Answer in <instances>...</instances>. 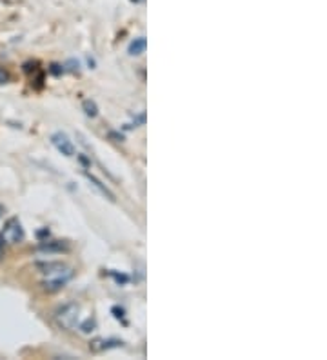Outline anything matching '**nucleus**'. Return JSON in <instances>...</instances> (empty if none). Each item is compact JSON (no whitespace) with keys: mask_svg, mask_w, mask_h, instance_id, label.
Listing matches in <instances>:
<instances>
[{"mask_svg":"<svg viewBox=\"0 0 327 360\" xmlns=\"http://www.w3.org/2000/svg\"><path fill=\"white\" fill-rule=\"evenodd\" d=\"M78 319H80V306L78 304H66L64 307H60L55 315L56 324L60 325L66 331H71L78 325Z\"/></svg>","mask_w":327,"mask_h":360,"instance_id":"f257e3e1","label":"nucleus"},{"mask_svg":"<svg viewBox=\"0 0 327 360\" xmlns=\"http://www.w3.org/2000/svg\"><path fill=\"white\" fill-rule=\"evenodd\" d=\"M2 240L7 244H18L24 240V236H26V233H24V228H22V224L18 218H9L7 220V224L4 226V231H2Z\"/></svg>","mask_w":327,"mask_h":360,"instance_id":"f03ea898","label":"nucleus"},{"mask_svg":"<svg viewBox=\"0 0 327 360\" xmlns=\"http://www.w3.org/2000/svg\"><path fill=\"white\" fill-rule=\"evenodd\" d=\"M51 144L56 147V151H60L64 157H75V145L69 140V137L62 131H56L51 135Z\"/></svg>","mask_w":327,"mask_h":360,"instance_id":"7ed1b4c3","label":"nucleus"},{"mask_svg":"<svg viewBox=\"0 0 327 360\" xmlns=\"http://www.w3.org/2000/svg\"><path fill=\"white\" fill-rule=\"evenodd\" d=\"M36 270L40 271L42 275H48L49 277H56V275H62L66 271H69L71 268H68L64 262H58V260H51V262H36Z\"/></svg>","mask_w":327,"mask_h":360,"instance_id":"20e7f679","label":"nucleus"},{"mask_svg":"<svg viewBox=\"0 0 327 360\" xmlns=\"http://www.w3.org/2000/svg\"><path fill=\"white\" fill-rule=\"evenodd\" d=\"M71 278H73V270L66 271L62 275H56V277H49L48 280L42 282V288L46 291H58V289H62Z\"/></svg>","mask_w":327,"mask_h":360,"instance_id":"39448f33","label":"nucleus"},{"mask_svg":"<svg viewBox=\"0 0 327 360\" xmlns=\"http://www.w3.org/2000/svg\"><path fill=\"white\" fill-rule=\"evenodd\" d=\"M84 175H86V179L89 180V186L95 187V189H97V191H98L100 195H102V197H105L107 200H111V202L117 200V198H115V193H113L111 189H109V187L105 186V184H102V182H100V180H98L97 177H95V175L87 173V171H84Z\"/></svg>","mask_w":327,"mask_h":360,"instance_id":"423d86ee","label":"nucleus"},{"mask_svg":"<svg viewBox=\"0 0 327 360\" xmlns=\"http://www.w3.org/2000/svg\"><path fill=\"white\" fill-rule=\"evenodd\" d=\"M124 346V342L122 340H117V339H95L93 342H91V351H95V353H100V351H105V349H109V347H120Z\"/></svg>","mask_w":327,"mask_h":360,"instance_id":"0eeeda50","label":"nucleus"},{"mask_svg":"<svg viewBox=\"0 0 327 360\" xmlns=\"http://www.w3.org/2000/svg\"><path fill=\"white\" fill-rule=\"evenodd\" d=\"M146 36H138V38H135V40H131V44H129V48H127V53L131 56H138L142 55L144 51H146Z\"/></svg>","mask_w":327,"mask_h":360,"instance_id":"6e6552de","label":"nucleus"},{"mask_svg":"<svg viewBox=\"0 0 327 360\" xmlns=\"http://www.w3.org/2000/svg\"><path fill=\"white\" fill-rule=\"evenodd\" d=\"M38 250L40 251H62V250H68V244L62 242V240H51V242H42L40 246H38Z\"/></svg>","mask_w":327,"mask_h":360,"instance_id":"1a4fd4ad","label":"nucleus"},{"mask_svg":"<svg viewBox=\"0 0 327 360\" xmlns=\"http://www.w3.org/2000/svg\"><path fill=\"white\" fill-rule=\"evenodd\" d=\"M82 109L89 118H95L98 115V106H97V102H93V100H84Z\"/></svg>","mask_w":327,"mask_h":360,"instance_id":"9d476101","label":"nucleus"},{"mask_svg":"<svg viewBox=\"0 0 327 360\" xmlns=\"http://www.w3.org/2000/svg\"><path fill=\"white\" fill-rule=\"evenodd\" d=\"M95 327H97V322H95V319H87L86 322H82V324H80V331H82V333H91V331H95Z\"/></svg>","mask_w":327,"mask_h":360,"instance_id":"9b49d317","label":"nucleus"},{"mask_svg":"<svg viewBox=\"0 0 327 360\" xmlns=\"http://www.w3.org/2000/svg\"><path fill=\"white\" fill-rule=\"evenodd\" d=\"M78 66H80V64H78L77 60H68L62 68H64V71H71V73H75V71H78Z\"/></svg>","mask_w":327,"mask_h":360,"instance_id":"f8f14e48","label":"nucleus"},{"mask_svg":"<svg viewBox=\"0 0 327 360\" xmlns=\"http://www.w3.org/2000/svg\"><path fill=\"white\" fill-rule=\"evenodd\" d=\"M111 277L119 282V284H125V282H129V277L127 275H122V273H117V271H111Z\"/></svg>","mask_w":327,"mask_h":360,"instance_id":"ddd939ff","label":"nucleus"},{"mask_svg":"<svg viewBox=\"0 0 327 360\" xmlns=\"http://www.w3.org/2000/svg\"><path fill=\"white\" fill-rule=\"evenodd\" d=\"M107 137H109L113 142H122V140H124V135L120 131H107Z\"/></svg>","mask_w":327,"mask_h":360,"instance_id":"4468645a","label":"nucleus"},{"mask_svg":"<svg viewBox=\"0 0 327 360\" xmlns=\"http://www.w3.org/2000/svg\"><path fill=\"white\" fill-rule=\"evenodd\" d=\"M113 313H115V319H124V307H119V306H115V307H113Z\"/></svg>","mask_w":327,"mask_h":360,"instance_id":"2eb2a0df","label":"nucleus"},{"mask_svg":"<svg viewBox=\"0 0 327 360\" xmlns=\"http://www.w3.org/2000/svg\"><path fill=\"white\" fill-rule=\"evenodd\" d=\"M49 71H51L53 75H60V73H64V68L62 66H58V64H53V66L49 68Z\"/></svg>","mask_w":327,"mask_h":360,"instance_id":"dca6fc26","label":"nucleus"},{"mask_svg":"<svg viewBox=\"0 0 327 360\" xmlns=\"http://www.w3.org/2000/svg\"><path fill=\"white\" fill-rule=\"evenodd\" d=\"M7 80H9V75H7V71L4 70V68H0V84H6Z\"/></svg>","mask_w":327,"mask_h":360,"instance_id":"f3484780","label":"nucleus"},{"mask_svg":"<svg viewBox=\"0 0 327 360\" xmlns=\"http://www.w3.org/2000/svg\"><path fill=\"white\" fill-rule=\"evenodd\" d=\"M4 256V240H2V236H0V258Z\"/></svg>","mask_w":327,"mask_h":360,"instance_id":"a211bd4d","label":"nucleus"},{"mask_svg":"<svg viewBox=\"0 0 327 360\" xmlns=\"http://www.w3.org/2000/svg\"><path fill=\"white\" fill-rule=\"evenodd\" d=\"M87 64H89V66H95V60H93L91 56H87Z\"/></svg>","mask_w":327,"mask_h":360,"instance_id":"6ab92c4d","label":"nucleus"}]
</instances>
